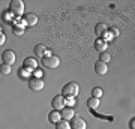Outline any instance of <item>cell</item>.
Segmentation results:
<instances>
[{
    "instance_id": "6da1fadb",
    "label": "cell",
    "mask_w": 135,
    "mask_h": 129,
    "mask_svg": "<svg viewBox=\"0 0 135 129\" xmlns=\"http://www.w3.org/2000/svg\"><path fill=\"white\" fill-rule=\"evenodd\" d=\"M78 84H75V83H68V84H65L62 89V96L63 98H75V96L78 95Z\"/></svg>"
},
{
    "instance_id": "7a4b0ae2",
    "label": "cell",
    "mask_w": 135,
    "mask_h": 129,
    "mask_svg": "<svg viewBox=\"0 0 135 129\" xmlns=\"http://www.w3.org/2000/svg\"><path fill=\"white\" fill-rule=\"evenodd\" d=\"M9 12L15 17H21L24 14V2L21 0H12L9 3Z\"/></svg>"
},
{
    "instance_id": "3957f363",
    "label": "cell",
    "mask_w": 135,
    "mask_h": 129,
    "mask_svg": "<svg viewBox=\"0 0 135 129\" xmlns=\"http://www.w3.org/2000/svg\"><path fill=\"white\" fill-rule=\"evenodd\" d=\"M59 65H60V59H59L57 56H54V54H50V56L42 57V66L44 68L56 69V68H59Z\"/></svg>"
},
{
    "instance_id": "277c9868",
    "label": "cell",
    "mask_w": 135,
    "mask_h": 129,
    "mask_svg": "<svg viewBox=\"0 0 135 129\" xmlns=\"http://www.w3.org/2000/svg\"><path fill=\"white\" fill-rule=\"evenodd\" d=\"M2 59H3V63H5V65H8V66H12V65L15 63V60H17L15 53L12 51V50H6V51H3Z\"/></svg>"
},
{
    "instance_id": "5b68a950",
    "label": "cell",
    "mask_w": 135,
    "mask_h": 129,
    "mask_svg": "<svg viewBox=\"0 0 135 129\" xmlns=\"http://www.w3.org/2000/svg\"><path fill=\"white\" fill-rule=\"evenodd\" d=\"M29 89L33 92H39L44 89V81L42 78H29Z\"/></svg>"
},
{
    "instance_id": "8992f818",
    "label": "cell",
    "mask_w": 135,
    "mask_h": 129,
    "mask_svg": "<svg viewBox=\"0 0 135 129\" xmlns=\"http://www.w3.org/2000/svg\"><path fill=\"white\" fill-rule=\"evenodd\" d=\"M51 107H53V110L56 111H60L65 108V98H63L62 95H57V96H54L53 101H51Z\"/></svg>"
},
{
    "instance_id": "52a82bcc",
    "label": "cell",
    "mask_w": 135,
    "mask_h": 129,
    "mask_svg": "<svg viewBox=\"0 0 135 129\" xmlns=\"http://www.w3.org/2000/svg\"><path fill=\"white\" fill-rule=\"evenodd\" d=\"M23 68L27 69L29 72H33L35 69H38V62H36V59H33V57L24 59V62H23Z\"/></svg>"
},
{
    "instance_id": "ba28073f",
    "label": "cell",
    "mask_w": 135,
    "mask_h": 129,
    "mask_svg": "<svg viewBox=\"0 0 135 129\" xmlns=\"http://www.w3.org/2000/svg\"><path fill=\"white\" fill-rule=\"evenodd\" d=\"M38 23V15L33 14V12H27L24 14V18H23V24L24 26H35Z\"/></svg>"
},
{
    "instance_id": "9c48e42d",
    "label": "cell",
    "mask_w": 135,
    "mask_h": 129,
    "mask_svg": "<svg viewBox=\"0 0 135 129\" xmlns=\"http://www.w3.org/2000/svg\"><path fill=\"white\" fill-rule=\"evenodd\" d=\"M69 125H71V129H86V122L81 117H77V116H74L71 119Z\"/></svg>"
},
{
    "instance_id": "30bf717a",
    "label": "cell",
    "mask_w": 135,
    "mask_h": 129,
    "mask_svg": "<svg viewBox=\"0 0 135 129\" xmlns=\"http://www.w3.org/2000/svg\"><path fill=\"white\" fill-rule=\"evenodd\" d=\"M74 116H75V113H74V108H71V107H65L63 110H60V117H62V120H68L69 122Z\"/></svg>"
},
{
    "instance_id": "8fae6325",
    "label": "cell",
    "mask_w": 135,
    "mask_h": 129,
    "mask_svg": "<svg viewBox=\"0 0 135 129\" xmlns=\"http://www.w3.org/2000/svg\"><path fill=\"white\" fill-rule=\"evenodd\" d=\"M35 54H36V57H45V56H50L51 51L45 45H36L35 47Z\"/></svg>"
},
{
    "instance_id": "7c38bea8",
    "label": "cell",
    "mask_w": 135,
    "mask_h": 129,
    "mask_svg": "<svg viewBox=\"0 0 135 129\" xmlns=\"http://www.w3.org/2000/svg\"><path fill=\"white\" fill-rule=\"evenodd\" d=\"M95 71H96L98 75H105L107 72H108V63L96 62V65H95Z\"/></svg>"
},
{
    "instance_id": "4fadbf2b",
    "label": "cell",
    "mask_w": 135,
    "mask_h": 129,
    "mask_svg": "<svg viewBox=\"0 0 135 129\" xmlns=\"http://www.w3.org/2000/svg\"><path fill=\"white\" fill-rule=\"evenodd\" d=\"M95 48H96L98 51L104 53V51H107V48H108V44H107V41L99 38V39H96V42H95Z\"/></svg>"
},
{
    "instance_id": "5bb4252c",
    "label": "cell",
    "mask_w": 135,
    "mask_h": 129,
    "mask_svg": "<svg viewBox=\"0 0 135 129\" xmlns=\"http://www.w3.org/2000/svg\"><path fill=\"white\" fill-rule=\"evenodd\" d=\"M48 120L51 122V123H57V122H60V120H62V117H60V111L53 110L48 114Z\"/></svg>"
},
{
    "instance_id": "9a60e30c",
    "label": "cell",
    "mask_w": 135,
    "mask_h": 129,
    "mask_svg": "<svg viewBox=\"0 0 135 129\" xmlns=\"http://www.w3.org/2000/svg\"><path fill=\"white\" fill-rule=\"evenodd\" d=\"M87 105H89L90 110H95V108L99 107V99L98 98H90V99H87Z\"/></svg>"
},
{
    "instance_id": "2e32d148",
    "label": "cell",
    "mask_w": 135,
    "mask_h": 129,
    "mask_svg": "<svg viewBox=\"0 0 135 129\" xmlns=\"http://www.w3.org/2000/svg\"><path fill=\"white\" fill-rule=\"evenodd\" d=\"M107 26L104 23H99V24H96V27H95V32H96V35H99V36H101V35H104L107 32Z\"/></svg>"
},
{
    "instance_id": "e0dca14e",
    "label": "cell",
    "mask_w": 135,
    "mask_h": 129,
    "mask_svg": "<svg viewBox=\"0 0 135 129\" xmlns=\"http://www.w3.org/2000/svg\"><path fill=\"white\" fill-rule=\"evenodd\" d=\"M56 129H71V125L68 120H60L56 123Z\"/></svg>"
},
{
    "instance_id": "ac0fdd59",
    "label": "cell",
    "mask_w": 135,
    "mask_h": 129,
    "mask_svg": "<svg viewBox=\"0 0 135 129\" xmlns=\"http://www.w3.org/2000/svg\"><path fill=\"white\" fill-rule=\"evenodd\" d=\"M99 62H104V63H108L111 60V54L107 53V51H104V53H101V56H99Z\"/></svg>"
},
{
    "instance_id": "d6986e66",
    "label": "cell",
    "mask_w": 135,
    "mask_h": 129,
    "mask_svg": "<svg viewBox=\"0 0 135 129\" xmlns=\"http://www.w3.org/2000/svg\"><path fill=\"white\" fill-rule=\"evenodd\" d=\"M24 27L26 26H23V24H21V26H14L15 35H17V36H23V35H24Z\"/></svg>"
},
{
    "instance_id": "ffe728a7",
    "label": "cell",
    "mask_w": 135,
    "mask_h": 129,
    "mask_svg": "<svg viewBox=\"0 0 135 129\" xmlns=\"http://www.w3.org/2000/svg\"><path fill=\"white\" fill-rule=\"evenodd\" d=\"M11 68L12 66H8V65H0V74H3V75H9L11 74Z\"/></svg>"
},
{
    "instance_id": "44dd1931",
    "label": "cell",
    "mask_w": 135,
    "mask_h": 129,
    "mask_svg": "<svg viewBox=\"0 0 135 129\" xmlns=\"http://www.w3.org/2000/svg\"><path fill=\"white\" fill-rule=\"evenodd\" d=\"M101 96H102V89L101 87H95L92 90V98H98V99H99Z\"/></svg>"
},
{
    "instance_id": "7402d4cb",
    "label": "cell",
    "mask_w": 135,
    "mask_h": 129,
    "mask_svg": "<svg viewBox=\"0 0 135 129\" xmlns=\"http://www.w3.org/2000/svg\"><path fill=\"white\" fill-rule=\"evenodd\" d=\"M18 77H20V78H29L30 72L27 71V69H24V68H21V69L18 71Z\"/></svg>"
},
{
    "instance_id": "603a6c76",
    "label": "cell",
    "mask_w": 135,
    "mask_h": 129,
    "mask_svg": "<svg viewBox=\"0 0 135 129\" xmlns=\"http://www.w3.org/2000/svg\"><path fill=\"white\" fill-rule=\"evenodd\" d=\"M65 105H69L71 108H74V105H75V98H65Z\"/></svg>"
},
{
    "instance_id": "cb8c5ba5",
    "label": "cell",
    "mask_w": 135,
    "mask_h": 129,
    "mask_svg": "<svg viewBox=\"0 0 135 129\" xmlns=\"http://www.w3.org/2000/svg\"><path fill=\"white\" fill-rule=\"evenodd\" d=\"M110 33H111V36H119V30H117L116 27H111Z\"/></svg>"
},
{
    "instance_id": "d4e9b609",
    "label": "cell",
    "mask_w": 135,
    "mask_h": 129,
    "mask_svg": "<svg viewBox=\"0 0 135 129\" xmlns=\"http://www.w3.org/2000/svg\"><path fill=\"white\" fill-rule=\"evenodd\" d=\"M33 74H35V78H42V72L39 71V69H35Z\"/></svg>"
},
{
    "instance_id": "484cf974",
    "label": "cell",
    "mask_w": 135,
    "mask_h": 129,
    "mask_svg": "<svg viewBox=\"0 0 135 129\" xmlns=\"http://www.w3.org/2000/svg\"><path fill=\"white\" fill-rule=\"evenodd\" d=\"M5 41H6V36H5V33L2 32V33H0V47H2L3 44H5Z\"/></svg>"
},
{
    "instance_id": "4316f807",
    "label": "cell",
    "mask_w": 135,
    "mask_h": 129,
    "mask_svg": "<svg viewBox=\"0 0 135 129\" xmlns=\"http://www.w3.org/2000/svg\"><path fill=\"white\" fill-rule=\"evenodd\" d=\"M129 128H131V129H135V119H132V120L129 122Z\"/></svg>"
},
{
    "instance_id": "83f0119b",
    "label": "cell",
    "mask_w": 135,
    "mask_h": 129,
    "mask_svg": "<svg viewBox=\"0 0 135 129\" xmlns=\"http://www.w3.org/2000/svg\"><path fill=\"white\" fill-rule=\"evenodd\" d=\"M9 14H11V12H5V14H3V17H5V20H9Z\"/></svg>"
}]
</instances>
